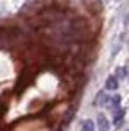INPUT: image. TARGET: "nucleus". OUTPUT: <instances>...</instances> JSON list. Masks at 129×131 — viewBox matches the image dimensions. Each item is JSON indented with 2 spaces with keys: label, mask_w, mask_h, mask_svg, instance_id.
Segmentation results:
<instances>
[{
  "label": "nucleus",
  "mask_w": 129,
  "mask_h": 131,
  "mask_svg": "<svg viewBox=\"0 0 129 131\" xmlns=\"http://www.w3.org/2000/svg\"><path fill=\"white\" fill-rule=\"evenodd\" d=\"M81 131H95V124H93V120H84Z\"/></svg>",
  "instance_id": "f03ea898"
},
{
  "label": "nucleus",
  "mask_w": 129,
  "mask_h": 131,
  "mask_svg": "<svg viewBox=\"0 0 129 131\" xmlns=\"http://www.w3.org/2000/svg\"><path fill=\"white\" fill-rule=\"evenodd\" d=\"M118 88V77H115V75H109L108 79H106V90H109V92H115Z\"/></svg>",
  "instance_id": "f257e3e1"
},
{
  "label": "nucleus",
  "mask_w": 129,
  "mask_h": 131,
  "mask_svg": "<svg viewBox=\"0 0 129 131\" xmlns=\"http://www.w3.org/2000/svg\"><path fill=\"white\" fill-rule=\"evenodd\" d=\"M99 126L102 127V131H106V129L109 127V122H108V118H106L104 115H99Z\"/></svg>",
  "instance_id": "7ed1b4c3"
},
{
  "label": "nucleus",
  "mask_w": 129,
  "mask_h": 131,
  "mask_svg": "<svg viewBox=\"0 0 129 131\" xmlns=\"http://www.w3.org/2000/svg\"><path fill=\"white\" fill-rule=\"evenodd\" d=\"M120 99H122L120 95H115V97H113V101H111V104H113V106H118V104H120Z\"/></svg>",
  "instance_id": "20e7f679"
}]
</instances>
